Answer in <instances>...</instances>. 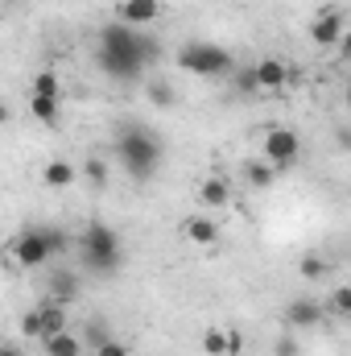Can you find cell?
<instances>
[{
	"mask_svg": "<svg viewBox=\"0 0 351 356\" xmlns=\"http://www.w3.org/2000/svg\"><path fill=\"white\" fill-rule=\"evenodd\" d=\"M0 356H25V353H21L17 344H4V348H0Z\"/></svg>",
	"mask_w": 351,
	"mask_h": 356,
	"instance_id": "33",
	"label": "cell"
},
{
	"mask_svg": "<svg viewBox=\"0 0 351 356\" xmlns=\"http://www.w3.org/2000/svg\"><path fill=\"white\" fill-rule=\"evenodd\" d=\"M198 203H203L207 211L228 207V203H232V182H228V178H219V175L203 178V182H198Z\"/></svg>",
	"mask_w": 351,
	"mask_h": 356,
	"instance_id": "11",
	"label": "cell"
},
{
	"mask_svg": "<svg viewBox=\"0 0 351 356\" xmlns=\"http://www.w3.org/2000/svg\"><path fill=\"white\" fill-rule=\"evenodd\" d=\"M178 67L186 75H198V79H223V75H236V63L223 46L215 42H186L178 50Z\"/></svg>",
	"mask_w": 351,
	"mask_h": 356,
	"instance_id": "4",
	"label": "cell"
},
{
	"mask_svg": "<svg viewBox=\"0 0 351 356\" xmlns=\"http://www.w3.org/2000/svg\"><path fill=\"white\" fill-rule=\"evenodd\" d=\"M343 104H348V116H351V83H348V91H343Z\"/></svg>",
	"mask_w": 351,
	"mask_h": 356,
	"instance_id": "34",
	"label": "cell"
},
{
	"mask_svg": "<svg viewBox=\"0 0 351 356\" xmlns=\"http://www.w3.org/2000/svg\"><path fill=\"white\" fill-rule=\"evenodd\" d=\"M244 182H248V186H257V191H264V186H273V182H277V166H273V162H264V158H252V162H244Z\"/></svg>",
	"mask_w": 351,
	"mask_h": 356,
	"instance_id": "15",
	"label": "cell"
},
{
	"mask_svg": "<svg viewBox=\"0 0 351 356\" xmlns=\"http://www.w3.org/2000/svg\"><path fill=\"white\" fill-rule=\"evenodd\" d=\"M58 108H62L58 95H29V112H33V120H42V124H58Z\"/></svg>",
	"mask_w": 351,
	"mask_h": 356,
	"instance_id": "18",
	"label": "cell"
},
{
	"mask_svg": "<svg viewBox=\"0 0 351 356\" xmlns=\"http://www.w3.org/2000/svg\"><path fill=\"white\" fill-rule=\"evenodd\" d=\"M120 21L124 25H137V29H145V25H153L157 17H162V0H120Z\"/></svg>",
	"mask_w": 351,
	"mask_h": 356,
	"instance_id": "9",
	"label": "cell"
},
{
	"mask_svg": "<svg viewBox=\"0 0 351 356\" xmlns=\"http://www.w3.org/2000/svg\"><path fill=\"white\" fill-rule=\"evenodd\" d=\"M343 33H348V17H343L339 8H318V13H314V21H310V42H314V46L331 50V46L343 42Z\"/></svg>",
	"mask_w": 351,
	"mask_h": 356,
	"instance_id": "7",
	"label": "cell"
},
{
	"mask_svg": "<svg viewBox=\"0 0 351 356\" xmlns=\"http://www.w3.org/2000/svg\"><path fill=\"white\" fill-rule=\"evenodd\" d=\"M42 232H46V241H50V249H54V257L58 253H67L75 241H71V232L67 228H58V224H42Z\"/></svg>",
	"mask_w": 351,
	"mask_h": 356,
	"instance_id": "22",
	"label": "cell"
},
{
	"mask_svg": "<svg viewBox=\"0 0 351 356\" xmlns=\"http://www.w3.org/2000/svg\"><path fill=\"white\" fill-rule=\"evenodd\" d=\"M116 158L124 166V175L137 182H149L162 166V137L145 124H124L116 133Z\"/></svg>",
	"mask_w": 351,
	"mask_h": 356,
	"instance_id": "2",
	"label": "cell"
},
{
	"mask_svg": "<svg viewBox=\"0 0 351 356\" xmlns=\"http://www.w3.org/2000/svg\"><path fill=\"white\" fill-rule=\"evenodd\" d=\"M50 298L71 307V302L79 298V277H75V273H67V269H58V273L50 277Z\"/></svg>",
	"mask_w": 351,
	"mask_h": 356,
	"instance_id": "14",
	"label": "cell"
},
{
	"mask_svg": "<svg viewBox=\"0 0 351 356\" xmlns=\"http://www.w3.org/2000/svg\"><path fill=\"white\" fill-rule=\"evenodd\" d=\"M75 178H79V170H75L71 162H62V158H58V162H50V166L42 170V182H46L50 191H62V186H71Z\"/></svg>",
	"mask_w": 351,
	"mask_h": 356,
	"instance_id": "17",
	"label": "cell"
},
{
	"mask_svg": "<svg viewBox=\"0 0 351 356\" xmlns=\"http://www.w3.org/2000/svg\"><path fill=\"white\" fill-rule=\"evenodd\" d=\"M75 245H79V257H83V266H87L91 273H116L120 261H124L120 232L108 228V224H99V220H91Z\"/></svg>",
	"mask_w": 351,
	"mask_h": 356,
	"instance_id": "3",
	"label": "cell"
},
{
	"mask_svg": "<svg viewBox=\"0 0 351 356\" xmlns=\"http://www.w3.org/2000/svg\"><path fill=\"white\" fill-rule=\"evenodd\" d=\"M42 348H46V356H79V353H83V336H75V332L67 327V332H58V336L42 340Z\"/></svg>",
	"mask_w": 351,
	"mask_h": 356,
	"instance_id": "13",
	"label": "cell"
},
{
	"mask_svg": "<svg viewBox=\"0 0 351 356\" xmlns=\"http://www.w3.org/2000/svg\"><path fill=\"white\" fill-rule=\"evenodd\" d=\"M83 178H87V182H95V186H103V182H108V162L87 158V162H83Z\"/></svg>",
	"mask_w": 351,
	"mask_h": 356,
	"instance_id": "26",
	"label": "cell"
},
{
	"mask_svg": "<svg viewBox=\"0 0 351 356\" xmlns=\"http://www.w3.org/2000/svg\"><path fill=\"white\" fill-rule=\"evenodd\" d=\"M37 311H42V323H46V340H50V336H58V332H67V302L46 298Z\"/></svg>",
	"mask_w": 351,
	"mask_h": 356,
	"instance_id": "16",
	"label": "cell"
},
{
	"mask_svg": "<svg viewBox=\"0 0 351 356\" xmlns=\"http://www.w3.org/2000/svg\"><path fill=\"white\" fill-rule=\"evenodd\" d=\"M182 232H186L194 245H215V241H219V224H215L211 216H203V211H198V216H190V220L182 224Z\"/></svg>",
	"mask_w": 351,
	"mask_h": 356,
	"instance_id": "12",
	"label": "cell"
},
{
	"mask_svg": "<svg viewBox=\"0 0 351 356\" xmlns=\"http://www.w3.org/2000/svg\"><path fill=\"white\" fill-rule=\"evenodd\" d=\"M252 71H257L261 91H281V88H289V83H298V71H293V67H285L281 58H261Z\"/></svg>",
	"mask_w": 351,
	"mask_h": 356,
	"instance_id": "8",
	"label": "cell"
},
{
	"mask_svg": "<svg viewBox=\"0 0 351 356\" xmlns=\"http://www.w3.org/2000/svg\"><path fill=\"white\" fill-rule=\"evenodd\" d=\"M298 277H306V282H323V277H331V261L318 257V253H306V257L298 261Z\"/></svg>",
	"mask_w": 351,
	"mask_h": 356,
	"instance_id": "19",
	"label": "cell"
},
{
	"mask_svg": "<svg viewBox=\"0 0 351 356\" xmlns=\"http://www.w3.org/2000/svg\"><path fill=\"white\" fill-rule=\"evenodd\" d=\"M71 4H79V0H71Z\"/></svg>",
	"mask_w": 351,
	"mask_h": 356,
	"instance_id": "35",
	"label": "cell"
},
{
	"mask_svg": "<svg viewBox=\"0 0 351 356\" xmlns=\"http://www.w3.org/2000/svg\"><path fill=\"white\" fill-rule=\"evenodd\" d=\"M327 311H331L335 319L351 323V286H335V290H331V298H327Z\"/></svg>",
	"mask_w": 351,
	"mask_h": 356,
	"instance_id": "20",
	"label": "cell"
},
{
	"mask_svg": "<svg viewBox=\"0 0 351 356\" xmlns=\"http://www.w3.org/2000/svg\"><path fill=\"white\" fill-rule=\"evenodd\" d=\"M112 336H108V323H99V319H91L87 323V336H83V344H91V348H99V344H108Z\"/></svg>",
	"mask_w": 351,
	"mask_h": 356,
	"instance_id": "27",
	"label": "cell"
},
{
	"mask_svg": "<svg viewBox=\"0 0 351 356\" xmlns=\"http://www.w3.org/2000/svg\"><path fill=\"white\" fill-rule=\"evenodd\" d=\"M157 42L145 38L137 25H124V21H112L99 29L95 38V67L108 75V79H120V83H132L149 71V63H157Z\"/></svg>",
	"mask_w": 351,
	"mask_h": 356,
	"instance_id": "1",
	"label": "cell"
},
{
	"mask_svg": "<svg viewBox=\"0 0 351 356\" xmlns=\"http://www.w3.org/2000/svg\"><path fill=\"white\" fill-rule=\"evenodd\" d=\"M277 353H281V356H293L298 348H293V340H281V348H277Z\"/></svg>",
	"mask_w": 351,
	"mask_h": 356,
	"instance_id": "32",
	"label": "cell"
},
{
	"mask_svg": "<svg viewBox=\"0 0 351 356\" xmlns=\"http://www.w3.org/2000/svg\"><path fill=\"white\" fill-rule=\"evenodd\" d=\"M29 95H58V99H62V83H58V75H54V71L33 75V91H29Z\"/></svg>",
	"mask_w": 351,
	"mask_h": 356,
	"instance_id": "24",
	"label": "cell"
},
{
	"mask_svg": "<svg viewBox=\"0 0 351 356\" xmlns=\"http://www.w3.org/2000/svg\"><path fill=\"white\" fill-rule=\"evenodd\" d=\"M95 356H128V348H124L120 340H108V344H99V348H95Z\"/></svg>",
	"mask_w": 351,
	"mask_h": 356,
	"instance_id": "29",
	"label": "cell"
},
{
	"mask_svg": "<svg viewBox=\"0 0 351 356\" xmlns=\"http://www.w3.org/2000/svg\"><path fill=\"white\" fill-rule=\"evenodd\" d=\"M232 79H236V91H240V95H257V91H261V83H257V71H236Z\"/></svg>",
	"mask_w": 351,
	"mask_h": 356,
	"instance_id": "28",
	"label": "cell"
},
{
	"mask_svg": "<svg viewBox=\"0 0 351 356\" xmlns=\"http://www.w3.org/2000/svg\"><path fill=\"white\" fill-rule=\"evenodd\" d=\"M339 58H348L351 63V29L343 33V42H339Z\"/></svg>",
	"mask_w": 351,
	"mask_h": 356,
	"instance_id": "31",
	"label": "cell"
},
{
	"mask_svg": "<svg viewBox=\"0 0 351 356\" xmlns=\"http://www.w3.org/2000/svg\"><path fill=\"white\" fill-rule=\"evenodd\" d=\"M12 257H17L25 269H42L50 257H54V249H50V241H46V232H42V224L25 228V232L12 241Z\"/></svg>",
	"mask_w": 351,
	"mask_h": 356,
	"instance_id": "6",
	"label": "cell"
},
{
	"mask_svg": "<svg viewBox=\"0 0 351 356\" xmlns=\"http://www.w3.org/2000/svg\"><path fill=\"white\" fill-rule=\"evenodd\" d=\"M240 353H244V332L232 327V332H228V356H240Z\"/></svg>",
	"mask_w": 351,
	"mask_h": 356,
	"instance_id": "30",
	"label": "cell"
},
{
	"mask_svg": "<svg viewBox=\"0 0 351 356\" xmlns=\"http://www.w3.org/2000/svg\"><path fill=\"white\" fill-rule=\"evenodd\" d=\"M198 344H203V353H207V356H228V332H219V327H207Z\"/></svg>",
	"mask_w": 351,
	"mask_h": 356,
	"instance_id": "21",
	"label": "cell"
},
{
	"mask_svg": "<svg viewBox=\"0 0 351 356\" xmlns=\"http://www.w3.org/2000/svg\"><path fill=\"white\" fill-rule=\"evenodd\" d=\"M261 158H264V162H273L277 170L293 166V162L302 158V137H298L293 129H285V124H273V129H264V137H261Z\"/></svg>",
	"mask_w": 351,
	"mask_h": 356,
	"instance_id": "5",
	"label": "cell"
},
{
	"mask_svg": "<svg viewBox=\"0 0 351 356\" xmlns=\"http://www.w3.org/2000/svg\"><path fill=\"white\" fill-rule=\"evenodd\" d=\"M21 336H29V340H46V323H42V311H37V307L21 315Z\"/></svg>",
	"mask_w": 351,
	"mask_h": 356,
	"instance_id": "23",
	"label": "cell"
},
{
	"mask_svg": "<svg viewBox=\"0 0 351 356\" xmlns=\"http://www.w3.org/2000/svg\"><path fill=\"white\" fill-rule=\"evenodd\" d=\"M149 99H153L157 108H170V104H174L178 95H174V88H170L166 79H153V83H149Z\"/></svg>",
	"mask_w": 351,
	"mask_h": 356,
	"instance_id": "25",
	"label": "cell"
},
{
	"mask_svg": "<svg viewBox=\"0 0 351 356\" xmlns=\"http://www.w3.org/2000/svg\"><path fill=\"white\" fill-rule=\"evenodd\" d=\"M285 319H289V327H318L327 319V307L314 302V298H293L285 307Z\"/></svg>",
	"mask_w": 351,
	"mask_h": 356,
	"instance_id": "10",
	"label": "cell"
}]
</instances>
